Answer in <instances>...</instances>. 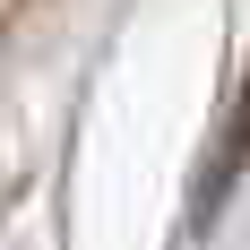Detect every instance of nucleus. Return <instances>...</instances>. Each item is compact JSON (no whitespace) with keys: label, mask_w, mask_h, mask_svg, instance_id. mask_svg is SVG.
I'll return each mask as SVG.
<instances>
[{"label":"nucleus","mask_w":250,"mask_h":250,"mask_svg":"<svg viewBox=\"0 0 250 250\" xmlns=\"http://www.w3.org/2000/svg\"><path fill=\"white\" fill-rule=\"evenodd\" d=\"M242 164H250V86H242V104H233V129L216 138V155H207V181H199V207H216V199H225Z\"/></svg>","instance_id":"f257e3e1"}]
</instances>
